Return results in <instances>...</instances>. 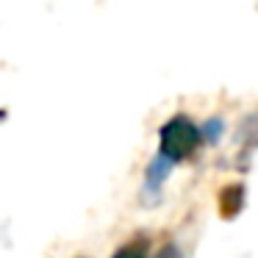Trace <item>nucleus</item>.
I'll use <instances>...</instances> for the list:
<instances>
[{"instance_id":"1","label":"nucleus","mask_w":258,"mask_h":258,"mask_svg":"<svg viewBox=\"0 0 258 258\" xmlns=\"http://www.w3.org/2000/svg\"><path fill=\"white\" fill-rule=\"evenodd\" d=\"M200 139H203L200 128H197L189 117L178 114V117L167 119V125H164L161 134H158V156H164L172 164H178L197 150Z\"/></svg>"},{"instance_id":"2","label":"nucleus","mask_w":258,"mask_h":258,"mask_svg":"<svg viewBox=\"0 0 258 258\" xmlns=\"http://www.w3.org/2000/svg\"><path fill=\"white\" fill-rule=\"evenodd\" d=\"M172 167H175V164L169 161V158H164V156L153 158L150 167H147V172H145V191H158V189H161V183L169 178Z\"/></svg>"},{"instance_id":"3","label":"nucleus","mask_w":258,"mask_h":258,"mask_svg":"<svg viewBox=\"0 0 258 258\" xmlns=\"http://www.w3.org/2000/svg\"><path fill=\"white\" fill-rule=\"evenodd\" d=\"M241 203H244V189H241V186H228V189L219 195V208H222L225 217H233L241 208Z\"/></svg>"},{"instance_id":"4","label":"nucleus","mask_w":258,"mask_h":258,"mask_svg":"<svg viewBox=\"0 0 258 258\" xmlns=\"http://www.w3.org/2000/svg\"><path fill=\"white\" fill-rule=\"evenodd\" d=\"M114 258H147L139 247H122V250L114 252Z\"/></svg>"}]
</instances>
